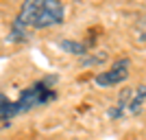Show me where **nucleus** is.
<instances>
[{
	"instance_id": "1",
	"label": "nucleus",
	"mask_w": 146,
	"mask_h": 140,
	"mask_svg": "<svg viewBox=\"0 0 146 140\" xmlns=\"http://www.w3.org/2000/svg\"><path fill=\"white\" fill-rule=\"evenodd\" d=\"M57 81V77H48V79L35 81L33 85L24 88L20 92V96L15 101H7V94H2V107H0V118H2V127H9V121L15 118V116L31 112L35 107H42V105L50 103L57 98V90L52 88V83Z\"/></svg>"
},
{
	"instance_id": "2",
	"label": "nucleus",
	"mask_w": 146,
	"mask_h": 140,
	"mask_svg": "<svg viewBox=\"0 0 146 140\" xmlns=\"http://www.w3.org/2000/svg\"><path fill=\"white\" fill-rule=\"evenodd\" d=\"M66 18V5L57 0H26L22 2L15 22L24 29H50V26L63 24Z\"/></svg>"
},
{
	"instance_id": "3",
	"label": "nucleus",
	"mask_w": 146,
	"mask_h": 140,
	"mask_svg": "<svg viewBox=\"0 0 146 140\" xmlns=\"http://www.w3.org/2000/svg\"><path fill=\"white\" fill-rule=\"evenodd\" d=\"M146 101V85H137V88H124L118 94V101L109 107L107 116L118 121L124 116H135L142 112V105Z\"/></svg>"
},
{
	"instance_id": "4",
	"label": "nucleus",
	"mask_w": 146,
	"mask_h": 140,
	"mask_svg": "<svg viewBox=\"0 0 146 140\" xmlns=\"http://www.w3.org/2000/svg\"><path fill=\"white\" fill-rule=\"evenodd\" d=\"M129 72H131V59H129V57H122V59L113 61L107 70L98 72L96 77H94V83L100 85V88H113V85L122 83V81L127 79Z\"/></svg>"
},
{
	"instance_id": "5",
	"label": "nucleus",
	"mask_w": 146,
	"mask_h": 140,
	"mask_svg": "<svg viewBox=\"0 0 146 140\" xmlns=\"http://www.w3.org/2000/svg\"><path fill=\"white\" fill-rule=\"evenodd\" d=\"M59 48L66 50L68 55H76V57H85V44L81 42H72V40H61L59 42Z\"/></svg>"
},
{
	"instance_id": "6",
	"label": "nucleus",
	"mask_w": 146,
	"mask_h": 140,
	"mask_svg": "<svg viewBox=\"0 0 146 140\" xmlns=\"http://www.w3.org/2000/svg\"><path fill=\"white\" fill-rule=\"evenodd\" d=\"M107 59V53H100V55H94V57H85L83 59V66H94V64H103V61Z\"/></svg>"
},
{
	"instance_id": "7",
	"label": "nucleus",
	"mask_w": 146,
	"mask_h": 140,
	"mask_svg": "<svg viewBox=\"0 0 146 140\" xmlns=\"http://www.w3.org/2000/svg\"><path fill=\"white\" fill-rule=\"evenodd\" d=\"M135 35H137V42H146V18L142 20L137 29H135Z\"/></svg>"
}]
</instances>
